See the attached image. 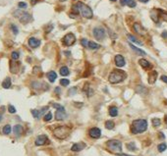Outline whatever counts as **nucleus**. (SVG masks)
<instances>
[{
  "mask_svg": "<svg viewBox=\"0 0 167 156\" xmlns=\"http://www.w3.org/2000/svg\"><path fill=\"white\" fill-rule=\"evenodd\" d=\"M2 132H3V134H9L10 133H11V126H10V125H6V126H4Z\"/></svg>",
  "mask_w": 167,
  "mask_h": 156,
  "instance_id": "29",
  "label": "nucleus"
},
{
  "mask_svg": "<svg viewBox=\"0 0 167 156\" xmlns=\"http://www.w3.org/2000/svg\"><path fill=\"white\" fill-rule=\"evenodd\" d=\"M47 78H48V80H49L50 83H53V82L56 80V78H57V75H56L55 72L51 71V72L47 73Z\"/></svg>",
  "mask_w": 167,
  "mask_h": 156,
  "instance_id": "20",
  "label": "nucleus"
},
{
  "mask_svg": "<svg viewBox=\"0 0 167 156\" xmlns=\"http://www.w3.org/2000/svg\"><path fill=\"white\" fill-rule=\"evenodd\" d=\"M73 11L75 12L76 14H81L84 18L86 19H91L93 16L92 10L89 8L88 5H86L83 2H78L76 5L73 6Z\"/></svg>",
  "mask_w": 167,
  "mask_h": 156,
  "instance_id": "1",
  "label": "nucleus"
},
{
  "mask_svg": "<svg viewBox=\"0 0 167 156\" xmlns=\"http://www.w3.org/2000/svg\"><path fill=\"white\" fill-rule=\"evenodd\" d=\"M81 43H82V45H83L84 47H87V46H89V41H88L86 38H83V39L81 40Z\"/></svg>",
  "mask_w": 167,
  "mask_h": 156,
  "instance_id": "40",
  "label": "nucleus"
},
{
  "mask_svg": "<svg viewBox=\"0 0 167 156\" xmlns=\"http://www.w3.org/2000/svg\"><path fill=\"white\" fill-rule=\"evenodd\" d=\"M151 123H152V126H153V127H159L160 124H161V121H160V119H158V118H153V119L151 120Z\"/></svg>",
  "mask_w": 167,
  "mask_h": 156,
  "instance_id": "31",
  "label": "nucleus"
},
{
  "mask_svg": "<svg viewBox=\"0 0 167 156\" xmlns=\"http://www.w3.org/2000/svg\"><path fill=\"white\" fill-rule=\"evenodd\" d=\"M66 118V112H65V108H61V109H57L55 113V119L57 121H62Z\"/></svg>",
  "mask_w": 167,
  "mask_h": 156,
  "instance_id": "9",
  "label": "nucleus"
},
{
  "mask_svg": "<svg viewBox=\"0 0 167 156\" xmlns=\"http://www.w3.org/2000/svg\"><path fill=\"white\" fill-rule=\"evenodd\" d=\"M127 148H128L129 150H132V151H134V150H136V145H135L134 142L127 143Z\"/></svg>",
  "mask_w": 167,
  "mask_h": 156,
  "instance_id": "36",
  "label": "nucleus"
},
{
  "mask_svg": "<svg viewBox=\"0 0 167 156\" xmlns=\"http://www.w3.org/2000/svg\"><path fill=\"white\" fill-rule=\"evenodd\" d=\"M126 78H127V74L124 71L119 70V69H115L110 73V75L108 77V81L111 84H118V83L124 81Z\"/></svg>",
  "mask_w": 167,
  "mask_h": 156,
  "instance_id": "3",
  "label": "nucleus"
},
{
  "mask_svg": "<svg viewBox=\"0 0 167 156\" xmlns=\"http://www.w3.org/2000/svg\"><path fill=\"white\" fill-rule=\"evenodd\" d=\"M18 6H19V8H23V9H25V8H27V3H25V2H19V4H18Z\"/></svg>",
  "mask_w": 167,
  "mask_h": 156,
  "instance_id": "41",
  "label": "nucleus"
},
{
  "mask_svg": "<svg viewBox=\"0 0 167 156\" xmlns=\"http://www.w3.org/2000/svg\"><path fill=\"white\" fill-rule=\"evenodd\" d=\"M127 36H128V38H129V39H130L131 41H133V42H136V43H138V44H140V45L143 44V43H142V42H141L140 40H138V39H137V38H136V37H135L134 35H132V34H128Z\"/></svg>",
  "mask_w": 167,
  "mask_h": 156,
  "instance_id": "30",
  "label": "nucleus"
},
{
  "mask_svg": "<svg viewBox=\"0 0 167 156\" xmlns=\"http://www.w3.org/2000/svg\"><path fill=\"white\" fill-rule=\"evenodd\" d=\"M85 147H86V144L84 142H79V143H75V144L72 145L71 150L75 151V152H78V151H81L82 149H84Z\"/></svg>",
  "mask_w": 167,
  "mask_h": 156,
  "instance_id": "14",
  "label": "nucleus"
},
{
  "mask_svg": "<svg viewBox=\"0 0 167 156\" xmlns=\"http://www.w3.org/2000/svg\"><path fill=\"white\" fill-rule=\"evenodd\" d=\"M100 47L99 44L95 43L94 41H89V49H92V50H95V49H98Z\"/></svg>",
  "mask_w": 167,
  "mask_h": 156,
  "instance_id": "24",
  "label": "nucleus"
},
{
  "mask_svg": "<svg viewBox=\"0 0 167 156\" xmlns=\"http://www.w3.org/2000/svg\"><path fill=\"white\" fill-rule=\"evenodd\" d=\"M147 129V122L145 119H139V120H135L132 123L131 126V132L132 134H137L144 133Z\"/></svg>",
  "mask_w": 167,
  "mask_h": 156,
  "instance_id": "2",
  "label": "nucleus"
},
{
  "mask_svg": "<svg viewBox=\"0 0 167 156\" xmlns=\"http://www.w3.org/2000/svg\"><path fill=\"white\" fill-rule=\"evenodd\" d=\"M8 111H9V113H11V114H14V113H16V108L13 105H9L8 106Z\"/></svg>",
  "mask_w": 167,
  "mask_h": 156,
  "instance_id": "38",
  "label": "nucleus"
},
{
  "mask_svg": "<svg viewBox=\"0 0 167 156\" xmlns=\"http://www.w3.org/2000/svg\"><path fill=\"white\" fill-rule=\"evenodd\" d=\"M45 143H48V138L45 134H40L36 137L35 139V145L39 146V145H43Z\"/></svg>",
  "mask_w": 167,
  "mask_h": 156,
  "instance_id": "10",
  "label": "nucleus"
},
{
  "mask_svg": "<svg viewBox=\"0 0 167 156\" xmlns=\"http://www.w3.org/2000/svg\"><path fill=\"white\" fill-rule=\"evenodd\" d=\"M89 136L92 138H99L101 135V131L98 128H92L89 130Z\"/></svg>",
  "mask_w": 167,
  "mask_h": 156,
  "instance_id": "12",
  "label": "nucleus"
},
{
  "mask_svg": "<svg viewBox=\"0 0 167 156\" xmlns=\"http://www.w3.org/2000/svg\"><path fill=\"white\" fill-rule=\"evenodd\" d=\"M114 61H115V65L117 66V67H124L125 66V59H124V57L122 55H116L115 56V59H114Z\"/></svg>",
  "mask_w": 167,
  "mask_h": 156,
  "instance_id": "13",
  "label": "nucleus"
},
{
  "mask_svg": "<svg viewBox=\"0 0 167 156\" xmlns=\"http://www.w3.org/2000/svg\"><path fill=\"white\" fill-rule=\"evenodd\" d=\"M14 16L17 17V18H19L20 22L23 23V24H27V23L32 21V16L29 13H27V12H23L18 10V11H16L14 13Z\"/></svg>",
  "mask_w": 167,
  "mask_h": 156,
  "instance_id": "6",
  "label": "nucleus"
},
{
  "mask_svg": "<svg viewBox=\"0 0 167 156\" xmlns=\"http://www.w3.org/2000/svg\"><path fill=\"white\" fill-rule=\"evenodd\" d=\"M11 57L13 60H17V59H19V53L17 51H14V52H12Z\"/></svg>",
  "mask_w": 167,
  "mask_h": 156,
  "instance_id": "37",
  "label": "nucleus"
},
{
  "mask_svg": "<svg viewBox=\"0 0 167 156\" xmlns=\"http://www.w3.org/2000/svg\"><path fill=\"white\" fill-rule=\"evenodd\" d=\"M75 41H76V36L74 35L73 34H67L64 37H63V39H62V42H63V44L66 45V46H71V45H73L75 43Z\"/></svg>",
  "mask_w": 167,
  "mask_h": 156,
  "instance_id": "7",
  "label": "nucleus"
},
{
  "mask_svg": "<svg viewBox=\"0 0 167 156\" xmlns=\"http://www.w3.org/2000/svg\"><path fill=\"white\" fill-rule=\"evenodd\" d=\"M69 84H70V81L67 80V79H62V80H60V85L63 86V87L69 86Z\"/></svg>",
  "mask_w": 167,
  "mask_h": 156,
  "instance_id": "33",
  "label": "nucleus"
},
{
  "mask_svg": "<svg viewBox=\"0 0 167 156\" xmlns=\"http://www.w3.org/2000/svg\"><path fill=\"white\" fill-rule=\"evenodd\" d=\"M71 133V128H69L68 126H59L56 127L53 131L54 136L59 138V139H64Z\"/></svg>",
  "mask_w": 167,
  "mask_h": 156,
  "instance_id": "4",
  "label": "nucleus"
},
{
  "mask_svg": "<svg viewBox=\"0 0 167 156\" xmlns=\"http://www.w3.org/2000/svg\"><path fill=\"white\" fill-rule=\"evenodd\" d=\"M65 55H70V52H69V51H67V52H65Z\"/></svg>",
  "mask_w": 167,
  "mask_h": 156,
  "instance_id": "52",
  "label": "nucleus"
},
{
  "mask_svg": "<svg viewBox=\"0 0 167 156\" xmlns=\"http://www.w3.org/2000/svg\"><path fill=\"white\" fill-rule=\"evenodd\" d=\"M157 148H158V151H159V152H163V151L166 150L167 145L166 143H160V144L157 146Z\"/></svg>",
  "mask_w": 167,
  "mask_h": 156,
  "instance_id": "32",
  "label": "nucleus"
},
{
  "mask_svg": "<svg viewBox=\"0 0 167 156\" xmlns=\"http://www.w3.org/2000/svg\"><path fill=\"white\" fill-rule=\"evenodd\" d=\"M106 147L109 151L115 154H119L122 151V143L118 139H110L106 142Z\"/></svg>",
  "mask_w": 167,
  "mask_h": 156,
  "instance_id": "5",
  "label": "nucleus"
},
{
  "mask_svg": "<svg viewBox=\"0 0 167 156\" xmlns=\"http://www.w3.org/2000/svg\"><path fill=\"white\" fill-rule=\"evenodd\" d=\"M51 119H52V114H51V112H48L44 116V118H43V120H44L45 122H49Z\"/></svg>",
  "mask_w": 167,
  "mask_h": 156,
  "instance_id": "34",
  "label": "nucleus"
},
{
  "mask_svg": "<svg viewBox=\"0 0 167 156\" xmlns=\"http://www.w3.org/2000/svg\"><path fill=\"white\" fill-rule=\"evenodd\" d=\"M38 1H39V0H31V3H32V5H34V4H36Z\"/></svg>",
  "mask_w": 167,
  "mask_h": 156,
  "instance_id": "48",
  "label": "nucleus"
},
{
  "mask_svg": "<svg viewBox=\"0 0 167 156\" xmlns=\"http://www.w3.org/2000/svg\"><path fill=\"white\" fill-rule=\"evenodd\" d=\"M2 87H3V89H10V87H11V79L10 78H6L4 81H3V83H2Z\"/></svg>",
  "mask_w": 167,
  "mask_h": 156,
  "instance_id": "18",
  "label": "nucleus"
},
{
  "mask_svg": "<svg viewBox=\"0 0 167 156\" xmlns=\"http://www.w3.org/2000/svg\"><path fill=\"white\" fill-rule=\"evenodd\" d=\"M140 2H143V3H146V2H148L149 0H139Z\"/></svg>",
  "mask_w": 167,
  "mask_h": 156,
  "instance_id": "50",
  "label": "nucleus"
},
{
  "mask_svg": "<svg viewBox=\"0 0 167 156\" xmlns=\"http://www.w3.org/2000/svg\"><path fill=\"white\" fill-rule=\"evenodd\" d=\"M157 76H158V74H157L156 71H151V72L148 74V83H149L150 85L154 84L156 79H157Z\"/></svg>",
  "mask_w": 167,
  "mask_h": 156,
  "instance_id": "15",
  "label": "nucleus"
},
{
  "mask_svg": "<svg viewBox=\"0 0 167 156\" xmlns=\"http://www.w3.org/2000/svg\"><path fill=\"white\" fill-rule=\"evenodd\" d=\"M128 6H129V7H132V8H134V7L136 6V2H135L134 0H130V2L128 3Z\"/></svg>",
  "mask_w": 167,
  "mask_h": 156,
  "instance_id": "42",
  "label": "nucleus"
},
{
  "mask_svg": "<svg viewBox=\"0 0 167 156\" xmlns=\"http://www.w3.org/2000/svg\"><path fill=\"white\" fill-rule=\"evenodd\" d=\"M129 2H130V0H120L121 5H128Z\"/></svg>",
  "mask_w": 167,
  "mask_h": 156,
  "instance_id": "45",
  "label": "nucleus"
},
{
  "mask_svg": "<svg viewBox=\"0 0 167 156\" xmlns=\"http://www.w3.org/2000/svg\"><path fill=\"white\" fill-rule=\"evenodd\" d=\"M52 106L56 108V109H61V108H63V106L62 105H60V104H57V103H53L52 104Z\"/></svg>",
  "mask_w": 167,
  "mask_h": 156,
  "instance_id": "43",
  "label": "nucleus"
},
{
  "mask_svg": "<svg viewBox=\"0 0 167 156\" xmlns=\"http://www.w3.org/2000/svg\"><path fill=\"white\" fill-rule=\"evenodd\" d=\"M55 91L56 92H60V89H59V88H56Z\"/></svg>",
  "mask_w": 167,
  "mask_h": 156,
  "instance_id": "51",
  "label": "nucleus"
},
{
  "mask_svg": "<svg viewBox=\"0 0 167 156\" xmlns=\"http://www.w3.org/2000/svg\"><path fill=\"white\" fill-rule=\"evenodd\" d=\"M83 90H84L85 92H87V95H88V96H91V95L93 94V91H92V89H89V84H88V83L85 85V87H84V89H83Z\"/></svg>",
  "mask_w": 167,
  "mask_h": 156,
  "instance_id": "23",
  "label": "nucleus"
},
{
  "mask_svg": "<svg viewBox=\"0 0 167 156\" xmlns=\"http://www.w3.org/2000/svg\"><path fill=\"white\" fill-rule=\"evenodd\" d=\"M158 13H159V18H161L163 21L167 22V12H164L160 9H158Z\"/></svg>",
  "mask_w": 167,
  "mask_h": 156,
  "instance_id": "27",
  "label": "nucleus"
},
{
  "mask_svg": "<svg viewBox=\"0 0 167 156\" xmlns=\"http://www.w3.org/2000/svg\"><path fill=\"white\" fill-rule=\"evenodd\" d=\"M118 156H133V155H128V154H125V153H119L117 154Z\"/></svg>",
  "mask_w": 167,
  "mask_h": 156,
  "instance_id": "49",
  "label": "nucleus"
},
{
  "mask_svg": "<svg viewBox=\"0 0 167 156\" xmlns=\"http://www.w3.org/2000/svg\"><path fill=\"white\" fill-rule=\"evenodd\" d=\"M93 36L97 40H102L105 36V31L102 28H95L93 30Z\"/></svg>",
  "mask_w": 167,
  "mask_h": 156,
  "instance_id": "8",
  "label": "nucleus"
},
{
  "mask_svg": "<svg viewBox=\"0 0 167 156\" xmlns=\"http://www.w3.org/2000/svg\"><path fill=\"white\" fill-rule=\"evenodd\" d=\"M165 123H166V126H167V116L165 117Z\"/></svg>",
  "mask_w": 167,
  "mask_h": 156,
  "instance_id": "53",
  "label": "nucleus"
},
{
  "mask_svg": "<svg viewBox=\"0 0 167 156\" xmlns=\"http://www.w3.org/2000/svg\"><path fill=\"white\" fill-rule=\"evenodd\" d=\"M1 120H2V115L0 114V121H1Z\"/></svg>",
  "mask_w": 167,
  "mask_h": 156,
  "instance_id": "54",
  "label": "nucleus"
},
{
  "mask_svg": "<svg viewBox=\"0 0 167 156\" xmlns=\"http://www.w3.org/2000/svg\"><path fill=\"white\" fill-rule=\"evenodd\" d=\"M60 1H61V2H64V1H66V0H60Z\"/></svg>",
  "mask_w": 167,
  "mask_h": 156,
  "instance_id": "55",
  "label": "nucleus"
},
{
  "mask_svg": "<svg viewBox=\"0 0 167 156\" xmlns=\"http://www.w3.org/2000/svg\"><path fill=\"white\" fill-rule=\"evenodd\" d=\"M114 126H115V124H114L113 121L108 120V121H106V122H105V128H106V129H108V130H112V129H114Z\"/></svg>",
  "mask_w": 167,
  "mask_h": 156,
  "instance_id": "28",
  "label": "nucleus"
},
{
  "mask_svg": "<svg viewBox=\"0 0 167 156\" xmlns=\"http://www.w3.org/2000/svg\"><path fill=\"white\" fill-rule=\"evenodd\" d=\"M32 114H33V116L34 117V118L38 119L39 116H40V114H41V112L38 111V110H32Z\"/></svg>",
  "mask_w": 167,
  "mask_h": 156,
  "instance_id": "35",
  "label": "nucleus"
},
{
  "mask_svg": "<svg viewBox=\"0 0 167 156\" xmlns=\"http://www.w3.org/2000/svg\"><path fill=\"white\" fill-rule=\"evenodd\" d=\"M161 81H163V82H164V83H166L167 84V77L166 76H161Z\"/></svg>",
  "mask_w": 167,
  "mask_h": 156,
  "instance_id": "46",
  "label": "nucleus"
},
{
  "mask_svg": "<svg viewBox=\"0 0 167 156\" xmlns=\"http://www.w3.org/2000/svg\"><path fill=\"white\" fill-rule=\"evenodd\" d=\"M69 74H70L69 69H68L66 66H63V67L60 69V75H61V76H68Z\"/></svg>",
  "mask_w": 167,
  "mask_h": 156,
  "instance_id": "25",
  "label": "nucleus"
},
{
  "mask_svg": "<svg viewBox=\"0 0 167 156\" xmlns=\"http://www.w3.org/2000/svg\"><path fill=\"white\" fill-rule=\"evenodd\" d=\"M130 47L133 49L134 51L137 53V54H139V55H142V56H145V51H143L142 49H140V48H138V47H136V46H134L133 44H131L130 43Z\"/></svg>",
  "mask_w": 167,
  "mask_h": 156,
  "instance_id": "19",
  "label": "nucleus"
},
{
  "mask_svg": "<svg viewBox=\"0 0 167 156\" xmlns=\"http://www.w3.org/2000/svg\"><path fill=\"white\" fill-rule=\"evenodd\" d=\"M139 64L144 68V69H145V70H148V69H151V68H152V65H151L147 60H145V59H140V60H139Z\"/></svg>",
  "mask_w": 167,
  "mask_h": 156,
  "instance_id": "17",
  "label": "nucleus"
},
{
  "mask_svg": "<svg viewBox=\"0 0 167 156\" xmlns=\"http://www.w3.org/2000/svg\"><path fill=\"white\" fill-rule=\"evenodd\" d=\"M23 132V127L21 125H16L15 127H14V133L16 135H20V134H22Z\"/></svg>",
  "mask_w": 167,
  "mask_h": 156,
  "instance_id": "22",
  "label": "nucleus"
},
{
  "mask_svg": "<svg viewBox=\"0 0 167 156\" xmlns=\"http://www.w3.org/2000/svg\"><path fill=\"white\" fill-rule=\"evenodd\" d=\"M76 91H77V88H72V89H70V92H69V94H70V95H72L73 93L75 94V93H76Z\"/></svg>",
  "mask_w": 167,
  "mask_h": 156,
  "instance_id": "44",
  "label": "nucleus"
},
{
  "mask_svg": "<svg viewBox=\"0 0 167 156\" xmlns=\"http://www.w3.org/2000/svg\"><path fill=\"white\" fill-rule=\"evenodd\" d=\"M109 115L111 117H116L118 115V109H117V107H115V106L110 107L109 108Z\"/></svg>",
  "mask_w": 167,
  "mask_h": 156,
  "instance_id": "21",
  "label": "nucleus"
},
{
  "mask_svg": "<svg viewBox=\"0 0 167 156\" xmlns=\"http://www.w3.org/2000/svg\"><path fill=\"white\" fill-rule=\"evenodd\" d=\"M133 29H134V31L138 34H140V35H145V34H146V31H145L140 24H138V23H135V24H134Z\"/></svg>",
  "mask_w": 167,
  "mask_h": 156,
  "instance_id": "11",
  "label": "nucleus"
},
{
  "mask_svg": "<svg viewBox=\"0 0 167 156\" xmlns=\"http://www.w3.org/2000/svg\"><path fill=\"white\" fill-rule=\"evenodd\" d=\"M11 30L13 31L14 34H18V33H19V31H18V28H17L15 25H11Z\"/></svg>",
  "mask_w": 167,
  "mask_h": 156,
  "instance_id": "39",
  "label": "nucleus"
},
{
  "mask_svg": "<svg viewBox=\"0 0 167 156\" xmlns=\"http://www.w3.org/2000/svg\"><path fill=\"white\" fill-rule=\"evenodd\" d=\"M29 45L32 48H36V47H38L40 45V41L37 38H35V37H31L29 39Z\"/></svg>",
  "mask_w": 167,
  "mask_h": 156,
  "instance_id": "16",
  "label": "nucleus"
},
{
  "mask_svg": "<svg viewBox=\"0 0 167 156\" xmlns=\"http://www.w3.org/2000/svg\"><path fill=\"white\" fill-rule=\"evenodd\" d=\"M161 36H162V37H164V38H166V37H167V31L163 32V33L161 34Z\"/></svg>",
  "mask_w": 167,
  "mask_h": 156,
  "instance_id": "47",
  "label": "nucleus"
},
{
  "mask_svg": "<svg viewBox=\"0 0 167 156\" xmlns=\"http://www.w3.org/2000/svg\"><path fill=\"white\" fill-rule=\"evenodd\" d=\"M110 1H113V2H115V1H116V0H110Z\"/></svg>",
  "mask_w": 167,
  "mask_h": 156,
  "instance_id": "56",
  "label": "nucleus"
},
{
  "mask_svg": "<svg viewBox=\"0 0 167 156\" xmlns=\"http://www.w3.org/2000/svg\"><path fill=\"white\" fill-rule=\"evenodd\" d=\"M137 92L140 93V94H145V93L147 92V90H146V89H145V87L139 86V87H137Z\"/></svg>",
  "mask_w": 167,
  "mask_h": 156,
  "instance_id": "26",
  "label": "nucleus"
}]
</instances>
